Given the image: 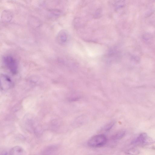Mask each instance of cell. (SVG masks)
Returning <instances> with one entry per match:
<instances>
[{
	"label": "cell",
	"instance_id": "cell-5",
	"mask_svg": "<svg viewBox=\"0 0 155 155\" xmlns=\"http://www.w3.org/2000/svg\"><path fill=\"white\" fill-rule=\"evenodd\" d=\"M12 85V82L9 77L2 75L1 77V86L3 89H7L9 88Z\"/></svg>",
	"mask_w": 155,
	"mask_h": 155
},
{
	"label": "cell",
	"instance_id": "cell-4",
	"mask_svg": "<svg viewBox=\"0 0 155 155\" xmlns=\"http://www.w3.org/2000/svg\"><path fill=\"white\" fill-rule=\"evenodd\" d=\"M68 35L66 31L62 30L59 32L56 37V42L60 45H63L67 42Z\"/></svg>",
	"mask_w": 155,
	"mask_h": 155
},
{
	"label": "cell",
	"instance_id": "cell-2",
	"mask_svg": "<svg viewBox=\"0 0 155 155\" xmlns=\"http://www.w3.org/2000/svg\"><path fill=\"white\" fill-rule=\"evenodd\" d=\"M4 63L7 68L13 74H16L18 70V65L15 58L13 56H7L3 58Z\"/></svg>",
	"mask_w": 155,
	"mask_h": 155
},
{
	"label": "cell",
	"instance_id": "cell-11",
	"mask_svg": "<svg viewBox=\"0 0 155 155\" xmlns=\"http://www.w3.org/2000/svg\"><path fill=\"white\" fill-rule=\"evenodd\" d=\"M1 155H8V154L6 152L4 151L2 152Z\"/></svg>",
	"mask_w": 155,
	"mask_h": 155
},
{
	"label": "cell",
	"instance_id": "cell-8",
	"mask_svg": "<svg viewBox=\"0 0 155 155\" xmlns=\"http://www.w3.org/2000/svg\"><path fill=\"white\" fill-rule=\"evenodd\" d=\"M1 18L5 21L10 22L12 18V14L8 11H4L2 12Z\"/></svg>",
	"mask_w": 155,
	"mask_h": 155
},
{
	"label": "cell",
	"instance_id": "cell-6",
	"mask_svg": "<svg viewBox=\"0 0 155 155\" xmlns=\"http://www.w3.org/2000/svg\"><path fill=\"white\" fill-rule=\"evenodd\" d=\"M10 155H25L26 152L21 147L16 146L12 147L9 151Z\"/></svg>",
	"mask_w": 155,
	"mask_h": 155
},
{
	"label": "cell",
	"instance_id": "cell-1",
	"mask_svg": "<svg viewBox=\"0 0 155 155\" xmlns=\"http://www.w3.org/2000/svg\"><path fill=\"white\" fill-rule=\"evenodd\" d=\"M107 138L103 134H99L91 137L88 142V146L92 147H99L104 146L106 143Z\"/></svg>",
	"mask_w": 155,
	"mask_h": 155
},
{
	"label": "cell",
	"instance_id": "cell-9",
	"mask_svg": "<svg viewBox=\"0 0 155 155\" xmlns=\"http://www.w3.org/2000/svg\"><path fill=\"white\" fill-rule=\"evenodd\" d=\"M115 122H111L105 125L102 129L103 131H108L112 129L114 126Z\"/></svg>",
	"mask_w": 155,
	"mask_h": 155
},
{
	"label": "cell",
	"instance_id": "cell-10",
	"mask_svg": "<svg viewBox=\"0 0 155 155\" xmlns=\"http://www.w3.org/2000/svg\"><path fill=\"white\" fill-rule=\"evenodd\" d=\"M127 153L131 155H136L139 153V151L134 149H131L127 152Z\"/></svg>",
	"mask_w": 155,
	"mask_h": 155
},
{
	"label": "cell",
	"instance_id": "cell-7",
	"mask_svg": "<svg viewBox=\"0 0 155 155\" xmlns=\"http://www.w3.org/2000/svg\"><path fill=\"white\" fill-rule=\"evenodd\" d=\"M126 134V131L122 130L117 132L112 137V139L114 141H117L123 138Z\"/></svg>",
	"mask_w": 155,
	"mask_h": 155
},
{
	"label": "cell",
	"instance_id": "cell-3",
	"mask_svg": "<svg viewBox=\"0 0 155 155\" xmlns=\"http://www.w3.org/2000/svg\"><path fill=\"white\" fill-rule=\"evenodd\" d=\"M151 141L148 135L145 133L140 134L132 142L133 145H141L145 144Z\"/></svg>",
	"mask_w": 155,
	"mask_h": 155
}]
</instances>
